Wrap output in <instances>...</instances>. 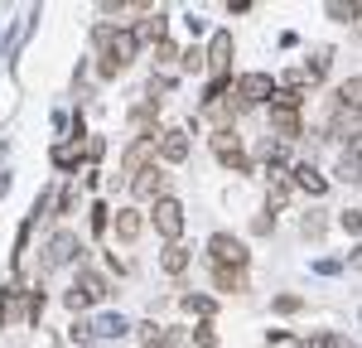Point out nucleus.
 <instances>
[{"label": "nucleus", "instance_id": "nucleus-1", "mask_svg": "<svg viewBox=\"0 0 362 348\" xmlns=\"http://www.w3.org/2000/svg\"><path fill=\"white\" fill-rule=\"evenodd\" d=\"M136 54H140L136 34H131V29L121 25V29L112 34V44L102 49V58H97V73H102V78H121V73H126V68L136 63Z\"/></svg>", "mask_w": 362, "mask_h": 348}, {"label": "nucleus", "instance_id": "nucleus-2", "mask_svg": "<svg viewBox=\"0 0 362 348\" xmlns=\"http://www.w3.org/2000/svg\"><path fill=\"white\" fill-rule=\"evenodd\" d=\"M150 223H155V232L165 237V242H179L184 237V203L174 199V194H165V199H155V208H150Z\"/></svg>", "mask_w": 362, "mask_h": 348}, {"label": "nucleus", "instance_id": "nucleus-3", "mask_svg": "<svg viewBox=\"0 0 362 348\" xmlns=\"http://www.w3.org/2000/svg\"><path fill=\"white\" fill-rule=\"evenodd\" d=\"M213 155H218V165L232 174H251V155L242 150V136H237V126L232 131H213Z\"/></svg>", "mask_w": 362, "mask_h": 348}, {"label": "nucleus", "instance_id": "nucleus-4", "mask_svg": "<svg viewBox=\"0 0 362 348\" xmlns=\"http://www.w3.org/2000/svg\"><path fill=\"white\" fill-rule=\"evenodd\" d=\"M232 87H237L242 107H271V97H276V78L271 73H237Z\"/></svg>", "mask_w": 362, "mask_h": 348}, {"label": "nucleus", "instance_id": "nucleus-5", "mask_svg": "<svg viewBox=\"0 0 362 348\" xmlns=\"http://www.w3.org/2000/svg\"><path fill=\"white\" fill-rule=\"evenodd\" d=\"M208 257H213V266H237V271H247V266H251L247 242L232 237V232H213V237H208Z\"/></svg>", "mask_w": 362, "mask_h": 348}, {"label": "nucleus", "instance_id": "nucleus-6", "mask_svg": "<svg viewBox=\"0 0 362 348\" xmlns=\"http://www.w3.org/2000/svg\"><path fill=\"white\" fill-rule=\"evenodd\" d=\"M83 242H78V232L58 228L54 237H49V247H44V271H54V266H73V261H83Z\"/></svg>", "mask_w": 362, "mask_h": 348}, {"label": "nucleus", "instance_id": "nucleus-7", "mask_svg": "<svg viewBox=\"0 0 362 348\" xmlns=\"http://www.w3.org/2000/svg\"><path fill=\"white\" fill-rule=\"evenodd\" d=\"M329 141H338L343 150H358L362 145V112H348V107H338L329 112Z\"/></svg>", "mask_w": 362, "mask_h": 348}, {"label": "nucleus", "instance_id": "nucleus-8", "mask_svg": "<svg viewBox=\"0 0 362 348\" xmlns=\"http://www.w3.org/2000/svg\"><path fill=\"white\" fill-rule=\"evenodd\" d=\"M189 150H194L189 131H184V126H165V131H160V141H155V160H165V165H184V160H189Z\"/></svg>", "mask_w": 362, "mask_h": 348}, {"label": "nucleus", "instance_id": "nucleus-9", "mask_svg": "<svg viewBox=\"0 0 362 348\" xmlns=\"http://www.w3.org/2000/svg\"><path fill=\"white\" fill-rule=\"evenodd\" d=\"M232 54H237L232 29H213V39H208V49H203L208 68H213V73H232Z\"/></svg>", "mask_w": 362, "mask_h": 348}, {"label": "nucleus", "instance_id": "nucleus-10", "mask_svg": "<svg viewBox=\"0 0 362 348\" xmlns=\"http://www.w3.org/2000/svg\"><path fill=\"white\" fill-rule=\"evenodd\" d=\"M165 184H169V174L160 170V165H150V170H140L136 179H131V199H136V203H155V199H165Z\"/></svg>", "mask_w": 362, "mask_h": 348}, {"label": "nucleus", "instance_id": "nucleus-11", "mask_svg": "<svg viewBox=\"0 0 362 348\" xmlns=\"http://www.w3.org/2000/svg\"><path fill=\"white\" fill-rule=\"evenodd\" d=\"M15 319H25V286L20 281H5L0 286V329L15 324Z\"/></svg>", "mask_w": 362, "mask_h": 348}, {"label": "nucleus", "instance_id": "nucleus-12", "mask_svg": "<svg viewBox=\"0 0 362 348\" xmlns=\"http://www.w3.org/2000/svg\"><path fill=\"white\" fill-rule=\"evenodd\" d=\"M150 165H160V160H155V141H131V145H126V155H121V170L131 174V179H136L140 170H150Z\"/></svg>", "mask_w": 362, "mask_h": 348}, {"label": "nucleus", "instance_id": "nucleus-13", "mask_svg": "<svg viewBox=\"0 0 362 348\" xmlns=\"http://www.w3.org/2000/svg\"><path fill=\"white\" fill-rule=\"evenodd\" d=\"M271 136H276L280 145L300 141V136H305V121H300V112H280V107H271Z\"/></svg>", "mask_w": 362, "mask_h": 348}, {"label": "nucleus", "instance_id": "nucleus-14", "mask_svg": "<svg viewBox=\"0 0 362 348\" xmlns=\"http://www.w3.org/2000/svg\"><path fill=\"white\" fill-rule=\"evenodd\" d=\"M295 189L309 194V199H324V194H329V179L314 170V160H300V165H295Z\"/></svg>", "mask_w": 362, "mask_h": 348}, {"label": "nucleus", "instance_id": "nucleus-15", "mask_svg": "<svg viewBox=\"0 0 362 348\" xmlns=\"http://www.w3.org/2000/svg\"><path fill=\"white\" fill-rule=\"evenodd\" d=\"M112 228H116V237L131 247V242H140V232H145V213H140V208H116Z\"/></svg>", "mask_w": 362, "mask_h": 348}, {"label": "nucleus", "instance_id": "nucleus-16", "mask_svg": "<svg viewBox=\"0 0 362 348\" xmlns=\"http://www.w3.org/2000/svg\"><path fill=\"white\" fill-rule=\"evenodd\" d=\"M165 29H169L165 10H145V20H140L131 34H136V44H160V39H165Z\"/></svg>", "mask_w": 362, "mask_h": 348}, {"label": "nucleus", "instance_id": "nucleus-17", "mask_svg": "<svg viewBox=\"0 0 362 348\" xmlns=\"http://www.w3.org/2000/svg\"><path fill=\"white\" fill-rule=\"evenodd\" d=\"M194 266V252L184 247V242H165V252H160V271L165 276H184Z\"/></svg>", "mask_w": 362, "mask_h": 348}, {"label": "nucleus", "instance_id": "nucleus-18", "mask_svg": "<svg viewBox=\"0 0 362 348\" xmlns=\"http://www.w3.org/2000/svg\"><path fill=\"white\" fill-rule=\"evenodd\" d=\"M49 160H54V170H78V165H83L87 155H83V141H58L54 150H49Z\"/></svg>", "mask_w": 362, "mask_h": 348}, {"label": "nucleus", "instance_id": "nucleus-19", "mask_svg": "<svg viewBox=\"0 0 362 348\" xmlns=\"http://www.w3.org/2000/svg\"><path fill=\"white\" fill-rule=\"evenodd\" d=\"M334 179H338V184H362V145H358V150H343V155H338Z\"/></svg>", "mask_w": 362, "mask_h": 348}, {"label": "nucleus", "instance_id": "nucleus-20", "mask_svg": "<svg viewBox=\"0 0 362 348\" xmlns=\"http://www.w3.org/2000/svg\"><path fill=\"white\" fill-rule=\"evenodd\" d=\"M131 329H136V324L126 315H97L92 319V334H97V339H126Z\"/></svg>", "mask_w": 362, "mask_h": 348}, {"label": "nucleus", "instance_id": "nucleus-21", "mask_svg": "<svg viewBox=\"0 0 362 348\" xmlns=\"http://www.w3.org/2000/svg\"><path fill=\"white\" fill-rule=\"evenodd\" d=\"M213 286L223 290V295H247V271H237V266H213Z\"/></svg>", "mask_w": 362, "mask_h": 348}, {"label": "nucleus", "instance_id": "nucleus-22", "mask_svg": "<svg viewBox=\"0 0 362 348\" xmlns=\"http://www.w3.org/2000/svg\"><path fill=\"white\" fill-rule=\"evenodd\" d=\"M73 286H78V290H87V300H92V305L112 295V281H107L102 271H87V266H83V271H78V281H73Z\"/></svg>", "mask_w": 362, "mask_h": 348}, {"label": "nucleus", "instance_id": "nucleus-23", "mask_svg": "<svg viewBox=\"0 0 362 348\" xmlns=\"http://www.w3.org/2000/svg\"><path fill=\"white\" fill-rule=\"evenodd\" d=\"M329 63H334V49H314V58L300 68V73H305V83H324V78H329Z\"/></svg>", "mask_w": 362, "mask_h": 348}, {"label": "nucleus", "instance_id": "nucleus-24", "mask_svg": "<svg viewBox=\"0 0 362 348\" xmlns=\"http://www.w3.org/2000/svg\"><path fill=\"white\" fill-rule=\"evenodd\" d=\"M338 107L362 112V73H358V78H348V83H338Z\"/></svg>", "mask_w": 362, "mask_h": 348}, {"label": "nucleus", "instance_id": "nucleus-25", "mask_svg": "<svg viewBox=\"0 0 362 348\" xmlns=\"http://www.w3.org/2000/svg\"><path fill=\"white\" fill-rule=\"evenodd\" d=\"M179 305H184V315H198V319H213V315H218V300H213V295H184Z\"/></svg>", "mask_w": 362, "mask_h": 348}, {"label": "nucleus", "instance_id": "nucleus-26", "mask_svg": "<svg viewBox=\"0 0 362 348\" xmlns=\"http://www.w3.org/2000/svg\"><path fill=\"white\" fill-rule=\"evenodd\" d=\"M324 15H329V20H343V25H353V20H362V5H343V0H329V5H324Z\"/></svg>", "mask_w": 362, "mask_h": 348}, {"label": "nucleus", "instance_id": "nucleus-27", "mask_svg": "<svg viewBox=\"0 0 362 348\" xmlns=\"http://www.w3.org/2000/svg\"><path fill=\"white\" fill-rule=\"evenodd\" d=\"M271 310H276V315H300V310H305V295H276Z\"/></svg>", "mask_w": 362, "mask_h": 348}, {"label": "nucleus", "instance_id": "nucleus-28", "mask_svg": "<svg viewBox=\"0 0 362 348\" xmlns=\"http://www.w3.org/2000/svg\"><path fill=\"white\" fill-rule=\"evenodd\" d=\"M179 63H184V73H208V58H203V49H184V54H179Z\"/></svg>", "mask_w": 362, "mask_h": 348}, {"label": "nucleus", "instance_id": "nucleus-29", "mask_svg": "<svg viewBox=\"0 0 362 348\" xmlns=\"http://www.w3.org/2000/svg\"><path fill=\"white\" fill-rule=\"evenodd\" d=\"M338 228L348 232V237H362V208H348V213H338Z\"/></svg>", "mask_w": 362, "mask_h": 348}, {"label": "nucleus", "instance_id": "nucleus-30", "mask_svg": "<svg viewBox=\"0 0 362 348\" xmlns=\"http://www.w3.org/2000/svg\"><path fill=\"white\" fill-rule=\"evenodd\" d=\"M63 305H68V310H73V315H83V310H87V305H92V300H87V290L68 286V290H63Z\"/></svg>", "mask_w": 362, "mask_h": 348}, {"label": "nucleus", "instance_id": "nucleus-31", "mask_svg": "<svg viewBox=\"0 0 362 348\" xmlns=\"http://www.w3.org/2000/svg\"><path fill=\"white\" fill-rule=\"evenodd\" d=\"M194 344H198V348H218V334H213V319H203V324L194 329Z\"/></svg>", "mask_w": 362, "mask_h": 348}, {"label": "nucleus", "instance_id": "nucleus-32", "mask_svg": "<svg viewBox=\"0 0 362 348\" xmlns=\"http://www.w3.org/2000/svg\"><path fill=\"white\" fill-rule=\"evenodd\" d=\"M300 232H305L309 242H319V237H324V218H319V213H305V223H300Z\"/></svg>", "mask_w": 362, "mask_h": 348}, {"label": "nucleus", "instance_id": "nucleus-33", "mask_svg": "<svg viewBox=\"0 0 362 348\" xmlns=\"http://www.w3.org/2000/svg\"><path fill=\"white\" fill-rule=\"evenodd\" d=\"M83 155H87V160H102V155H107V136H87Z\"/></svg>", "mask_w": 362, "mask_h": 348}, {"label": "nucleus", "instance_id": "nucleus-34", "mask_svg": "<svg viewBox=\"0 0 362 348\" xmlns=\"http://www.w3.org/2000/svg\"><path fill=\"white\" fill-rule=\"evenodd\" d=\"M107 213H112L107 203H92V232H107V228H112V218H107Z\"/></svg>", "mask_w": 362, "mask_h": 348}, {"label": "nucleus", "instance_id": "nucleus-35", "mask_svg": "<svg viewBox=\"0 0 362 348\" xmlns=\"http://www.w3.org/2000/svg\"><path fill=\"white\" fill-rule=\"evenodd\" d=\"M314 344H319V348H358L353 339H343V334H329V329H324V334H319Z\"/></svg>", "mask_w": 362, "mask_h": 348}, {"label": "nucleus", "instance_id": "nucleus-36", "mask_svg": "<svg viewBox=\"0 0 362 348\" xmlns=\"http://www.w3.org/2000/svg\"><path fill=\"white\" fill-rule=\"evenodd\" d=\"M68 339H73V344L83 348L87 339H92V324H87V319H73V329H68Z\"/></svg>", "mask_w": 362, "mask_h": 348}, {"label": "nucleus", "instance_id": "nucleus-37", "mask_svg": "<svg viewBox=\"0 0 362 348\" xmlns=\"http://www.w3.org/2000/svg\"><path fill=\"white\" fill-rule=\"evenodd\" d=\"M155 63H174V58H179V44H174V39H160V44H155Z\"/></svg>", "mask_w": 362, "mask_h": 348}, {"label": "nucleus", "instance_id": "nucleus-38", "mask_svg": "<svg viewBox=\"0 0 362 348\" xmlns=\"http://www.w3.org/2000/svg\"><path fill=\"white\" fill-rule=\"evenodd\" d=\"M54 208H58V213H73V208H78V189L68 184V189L58 194V203H54Z\"/></svg>", "mask_w": 362, "mask_h": 348}, {"label": "nucleus", "instance_id": "nucleus-39", "mask_svg": "<svg viewBox=\"0 0 362 348\" xmlns=\"http://www.w3.org/2000/svg\"><path fill=\"white\" fill-rule=\"evenodd\" d=\"M251 232H256V237H266V232H276V213H261V218L251 223Z\"/></svg>", "mask_w": 362, "mask_h": 348}, {"label": "nucleus", "instance_id": "nucleus-40", "mask_svg": "<svg viewBox=\"0 0 362 348\" xmlns=\"http://www.w3.org/2000/svg\"><path fill=\"white\" fill-rule=\"evenodd\" d=\"M348 266H353V271H362V247H353V252H348Z\"/></svg>", "mask_w": 362, "mask_h": 348}, {"label": "nucleus", "instance_id": "nucleus-41", "mask_svg": "<svg viewBox=\"0 0 362 348\" xmlns=\"http://www.w3.org/2000/svg\"><path fill=\"white\" fill-rule=\"evenodd\" d=\"M295 348H319V344H295Z\"/></svg>", "mask_w": 362, "mask_h": 348}, {"label": "nucleus", "instance_id": "nucleus-42", "mask_svg": "<svg viewBox=\"0 0 362 348\" xmlns=\"http://www.w3.org/2000/svg\"><path fill=\"white\" fill-rule=\"evenodd\" d=\"M358 324H362V310H358Z\"/></svg>", "mask_w": 362, "mask_h": 348}]
</instances>
